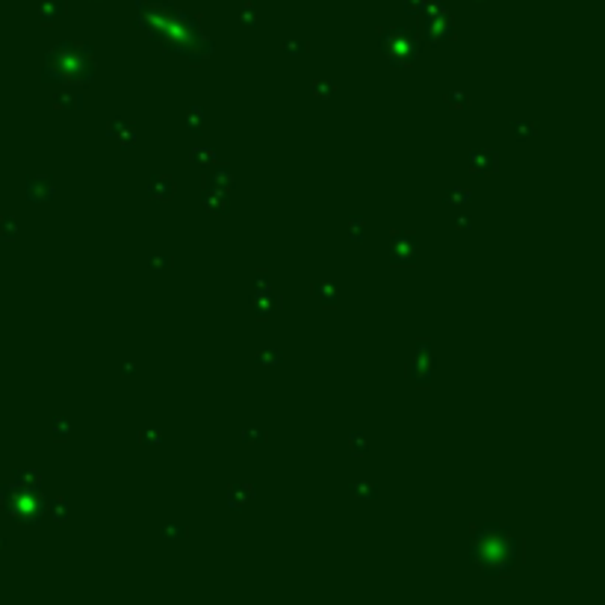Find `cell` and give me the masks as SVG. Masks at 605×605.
I'll return each mask as SVG.
<instances>
[{
	"label": "cell",
	"mask_w": 605,
	"mask_h": 605,
	"mask_svg": "<svg viewBox=\"0 0 605 605\" xmlns=\"http://www.w3.org/2000/svg\"><path fill=\"white\" fill-rule=\"evenodd\" d=\"M500 532H481L479 543H476V558H479L481 567H488V570H502V567H508L512 562V550H508V541L505 546L496 543Z\"/></svg>",
	"instance_id": "7a4b0ae2"
},
{
	"label": "cell",
	"mask_w": 605,
	"mask_h": 605,
	"mask_svg": "<svg viewBox=\"0 0 605 605\" xmlns=\"http://www.w3.org/2000/svg\"><path fill=\"white\" fill-rule=\"evenodd\" d=\"M142 24H146L154 39L168 45L172 51L184 53L189 60H204L210 53L207 42L196 30V24L178 15V12H168L166 15V10H157V7H142Z\"/></svg>",
	"instance_id": "6da1fadb"
}]
</instances>
